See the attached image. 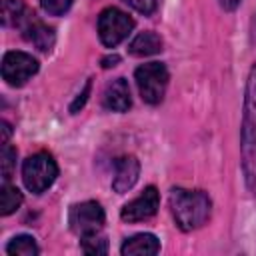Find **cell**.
I'll return each mask as SVG.
<instances>
[{
  "instance_id": "obj_1",
  "label": "cell",
  "mask_w": 256,
  "mask_h": 256,
  "mask_svg": "<svg viewBox=\"0 0 256 256\" xmlns=\"http://www.w3.org/2000/svg\"><path fill=\"white\" fill-rule=\"evenodd\" d=\"M240 154H242V172L246 186L256 196V62L246 80L242 126H240Z\"/></svg>"
},
{
  "instance_id": "obj_2",
  "label": "cell",
  "mask_w": 256,
  "mask_h": 256,
  "mask_svg": "<svg viewBox=\"0 0 256 256\" xmlns=\"http://www.w3.org/2000/svg\"><path fill=\"white\" fill-rule=\"evenodd\" d=\"M170 210L180 230L190 232L200 228L212 210V202L206 192L202 190H186V188H172L170 190Z\"/></svg>"
},
{
  "instance_id": "obj_3",
  "label": "cell",
  "mask_w": 256,
  "mask_h": 256,
  "mask_svg": "<svg viewBox=\"0 0 256 256\" xmlns=\"http://www.w3.org/2000/svg\"><path fill=\"white\" fill-rule=\"evenodd\" d=\"M56 176H58V164L48 152H36L28 156L22 164L24 186L34 194H42L46 188H50Z\"/></svg>"
},
{
  "instance_id": "obj_4",
  "label": "cell",
  "mask_w": 256,
  "mask_h": 256,
  "mask_svg": "<svg viewBox=\"0 0 256 256\" xmlns=\"http://www.w3.org/2000/svg\"><path fill=\"white\" fill-rule=\"evenodd\" d=\"M138 92L144 102L160 104L168 86V70L162 62H148L136 68L134 72Z\"/></svg>"
},
{
  "instance_id": "obj_5",
  "label": "cell",
  "mask_w": 256,
  "mask_h": 256,
  "mask_svg": "<svg viewBox=\"0 0 256 256\" xmlns=\"http://www.w3.org/2000/svg\"><path fill=\"white\" fill-rule=\"evenodd\" d=\"M104 210L98 202L94 200H86L80 204H74L68 212V224L72 228L74 234H78L80 238L86 236H94L102 230L104 226Z\"/></svg>"
},
{
  "instance_id": "obj_6",
  "label": "cell",
  "mask_w": 256,
  "mask_h": 256,
  "mask_svg": "<svg viewBox=\"0 0 256 256\" xmlns=\"http://www.w3.org/2000/svg\"><path fill=\"white\" fill-rule=\"evenodd\" d=\"M134 28V20L118 10V8H106L98 16V36L104 46L114 48L118 46Z\"/></svg>"
},
{
  "instance_id": "obj_7",
  "label": "cell",
  "mask_w": 256,
  "mask_h": 256,
  "mask_svg": "<svg viewBox=\"0 0 256 256\" xmlns=\"http://www.w3.org/2000/svg\"><path fill=\"white\" fill-rule=\"evenodd\" d=\"M36 72H38V62L26 52L12 50V52H6L2 58V78L10 86L26 84Z\"/></svg>"
},
{
  "instance_id": "obj_8",
  "label": "cell",
  "mask_w": 256,
  "mask_h": 256,
  "mask_svg": "<svg viewBox=\"0 0 256 256\" xmlns=\"http://www.w3.org/2000/svg\"><path fill=\"white\" fill-rule=\"evenodd\" d=\"M160 206V194L154 186H148L144 188V192L140 196H136L134 200H130L128 204L122 206L120 210V218L124 222H142V220H148L156 214Z\"/></svg>"
},
{
  "instance_id": "obj_9",
  "label": "cell",
  "mask_w": 256,
  "mask_h": 256,
  "mask_svg": "<svg viewBox=\"0 0 256 256\" xmlns=\"http://www.w3.org/2000/svg\"><path fill=\"white\" fill-rule=\"evenodd\" d=\"M140 176V162L136 156H120L114 162V178H112V190L118 194L128 192Z\"/></svg>"
},
{
  "instance_id": "obj_10",
  "label": "cell",
  "mask_w": 256,
  "mask_h": 256,
  "mask_svg": "<svg viewBox=\"0 0 256 256\" xmlns=\"http://www.w3.org/2000/svg\"><path fill=\"white\" fill-rule=\"evenodd\" d=\"M102 104H104L106 110H112V112H126V110L130 108V104H132L128 82H126L124 78L112 80V82L104 88Z\"/></svg>"
},
{
  "instance_id": "obj_11",
  "label": "cell",
  "mask_w": 256,
  "mask_h": 256,
  "mask_svg": "<svg viewBox=\"0 0 256 256\" xmlns=\"http://www.w3.org/2000/svg\"><path fill=\"white\" fill-rule=\"evenodd\" d=\"M22 30H24V38H26L34 48H38L40 52H48V50L54 46V40H56L54 30H52L50 26H46L44 22L32 18Z\"/></svg>"
},
{
  "instance_id": "obj_12",
  "label": "cell",
  "mask_w": 256,
  "mask_h": 256,
  "mask_svg": "<svg viewBox=\"0 0 256 256\" xmlns=\"http://www.w3.org/2000/svg\"><path fill=\"white\" fill-rule=\"evenodd\" d=\"M158 250H160L158 238L148 232L128 238L120 248V252L124 256H150V254H158Z\"/></svg>"
},
{
  "instance_id": "obj_13",
  "label": "cell",
  "mask_w": 256,
  "mask_h": 256,
  "mask_svg": "<svg viewBox=\"0 0 256 256\" xmlns=\"http://www.w3.org/2000/svg\"><path fill=\"white\" fill-rule=\"evenodd\" d=\"M32 18H34V14L26 8V4L22 0H2V22H4V26L24 28Z\"/></svg>"
},
{
  "instance_id": "obj_14",
  "label": "cell",
  "mask_w": 256,
  "mask_h": 256,
  "mask_svg": "<svg viewBox=\"0 0 256 256\" xmlns=\"http://www.w3.org/2000/svg\"><path fill=\"white\" fill-rule=\"evenodd\" d=\"M162 50V38L148 30V32H140L128 46V52L132 56H152V54H158Z\"/></svg>"
},
{
  "instance_id": "obj_15",
  "label": "cell",
  "mask_w": 256,
  "mask_h": 256,
  "mask_svg": "<svg viewBox=\"0 0 256 256\" xmlns=\"http://www.w3.org/2000/svg\"><path fill=\"white\" fill-rule=\"evenodd\" d=\"M6 252L10 256H36L40 252L36 240L28 234H20V236H14L8 246H6Z\"/></svg>"
},
{
  "instance_id": "obj_16",
  "label": "cell",
  "mask_w": 256,
  "mask_h": 256,
  "mask_svg": "<svg viewBox=\"0 0 256 256\" xmlns=\"http://www.w3.org/2000/svg\"><path fill=\"white\" fill-rule=\"evenodd\" d=\"M22 204V192L16 186H10L8 182H4V186L0 188V212L2 216L12 214L14 210H18Z\"/></svg>"
},
{
  "instance_id": "obj_17",
  "label": "cell",
  "mask_w": 256,
  "mask_h": 256,
  "mask_svg": "<svg viewBox=\"0 0 256 256\" xmlns=\"http://www.w3.org/2000/svg\"><path fill=\"white\" fill-rule=\"evenodd\" d=\"M14 166H16V150L6 142V144H2V154H0V170H2V180L4 182L10 180Z\"/></svg>"
},
{
  "instance_id": "obj_18",
  "label": "cell",
  "mask_w": 256,
  "mask_h": 256,
  "mask_svg": "<svg viewBox=\"0 0 256 256\" xmlns=\"http://www.w3.org/2000/svg\"><path fill=\"white\" fill-rule=\"evenodd\" d=\"M82 250L86 254H106L108 252V240L102 238L100 234L86 236V238H82Z\"/></svg>"
},
{
  "instance_id": "obj_19",
  "label": "cell",
  "mask_w": 256,
  "mask_h": 256,
  "mask_svg": "<svg viewBox=\"0 0 256 256\" xmlns=\"http://www.w3.org/2000/svg\"><path fill=\"white\" fill-rule=\"evenodd\" d=\"M40 4L50 16H62L72 6V0H40Z\"/></svg>"
},
{
  "instance_id": "obj_20",
  "label": "cell",
  "mask_w": 256,
  "mask_h": 256,
  "mask_svg": "<svg viewBox=\"0 0 256 256\" xmlns=\"http://www.w3.org/2000/svg\"><path fill=\"white\" fill-rule=\"evenodd\" d=\"M124 2L130 4L136 12H140L144 16H148V14H152L156 10V0H124Z\"/></svg>"
},
{
  "instance_id": "obj_21",
  "label": "cell",
  "mask_w": 256,
  "mask_h": 256,
  "mask_svg": "<svg viewBox=\"0 0 256 256\" xmlns=\"http://www.w3.org/2000/svg\"><path fill=\"white\" fill-rule=\"evenodd\" d=\"M90 88H92V82L90 80H86V84H84V88H82V92L74 98V102L70 104V112L72 114H76L84 104H86V100H88V94H90Z\"/></svg>"
},
{
  "instance_id": "obj_22",
  "label": "cell",
  "mask_w": 256,
  "mask_h": 256,
  "mask_svg": "<svg viewBox=\"0 0 256 256\" xmlns=\"http://www.w3.org/2000/svg\"><path fill=\"white\" fill-rule=\"evenodd\" d=\"M240 2H242V0H218L220 8H224V10H228V12L236 10V8L240 6Z\"/></svg>"
},
{
  "instance_id": "obj_23",
  "label": "cell",
  "mask_w": 256,
  "mask_h": 256,
  "mask_svg": "<svg viewBox=\"0 0 256 256\" xmlns=\"http://www.w3.org/2000/svg\"><path fill=\"white\" fill-rule=\"evenodd\" d=\"M118 62H120V56H116V54H112V56H106V58H102V66H104V68L116 66Z\"/></svg>"
},
{
  "instance_id": "obj_24",
  "label": "cell",
  "mask_w": 256,
  "mask_h": 256,
  "mask_svg": "<svg viewBox=\"0 0 256 256\" xmlns=\"http://www.w3.org/2000/svg\"><path fill=\"white\" fill-rule=\"evenodd\" d=\"M8 136H10V126L6 120H2V144L8 142Z\"/></svg>"
}]
</instances>
